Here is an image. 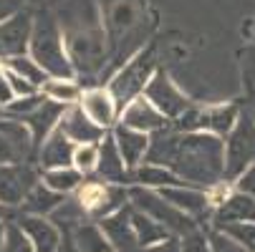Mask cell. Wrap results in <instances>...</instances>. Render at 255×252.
Here are the masks:
<instances>
[{
	"label": "cell",
	"instance_id": "cell-1",
	"mask_svg": "<svg viewBox=\"0 0 255 252\" xmlns=\"http://www.w3.org/2000/svg\"><path fill=\"white\" fill-rule=\"evenodd\" d=\"M144 162L169 167L187 187L212 189L225 179V139L207 131H179L169 124L149 136Z\"/></svg>",
	"mask_w": 255,
	"mask_h": 252
},
{
	"label": "cell",
	"instance_id": "cell-2",
	"mask_svg": "<svg viewBox=\"0 0 255 252\" xmlns=\"http://www.w3.org/2000/svg\"><path fill=\"white\" fill-rule=\"evenodd\" d=\"M76 79L94 81L109 61V38L101 8L94 0H63L56 10Z\"/></svg>",
	"mask_w": 255,
	"mask_h": 252
},
{
	"label": "cell",
	"instance_id": "cell-3",
	"mask_svg": "<svg viewBox=\"0 0 255 252\" xmlns=\"http://www.w3.org/2000/svg\"><path fill=\"white\" fill-rule=\"evenodd\" d=\"M28 53L35 58V63H38L48 76L76 79V71H74V63L68 58L63 30H61V23L56 18V10H48V8L35 10Z\"/></svg>",
	"mask_w": 255,
	"mask_h": 252
},
{
	"label": "cell",
	"instance_id": "cell-4",
	"mask_svg": "<svg viewBox=\"0 0 255 252\" xmlns=\"http://www.w3.org/2000/svg\"><path fill=\"white\" fill-rule=\"evenodd\" d=\"M157 51L154 46H147L136 51L117 74L112 76V81L106 84V88L112 91L119 111L124 109L127 103H131L134 98H139L144 93V88H147V84L152 81V76L157 74Z\"/></svg>",
	"mask_w": 255,
	"mask_h": 252
},
{
	"label": "cell",
	"instance_id": "cell-5",
	"mask_svg": "<svg viewBox=\"0 0 255 252\" xmlns=\"http://www.w3.org/2000/svg\"><path fill=\"white\" fill-rule=\"evenodd\" d=\"M129 202H131V207H136L144 214H149L152 220H157L162 227H167L177 237L197 230V225H200L195 217H190V214H185L182 209H177L172 202H167L157 189H147V187L131 184L129 187Z\"/></svg>",
	"mask_w": 255,
	"mask_h": 252
},
{
	"label": "cell",
	"instance_id": "cell-6",
	"mask_svg": "<svg viewBox=\"0 0 255 252\" xmlns=\"http://www.w3.org/2000/svg\"><path fill=\"white\" fill-rule=\"evenodd\" d=\"M243 114V106L238 103H217V106H190L177 121H172L174 129L179 131H207L225 139L233 126L238 124Z\"/></svg>",
	"mask_w": 255,
	"mask_h": 252
},
{
	"label": "cell",
	"instance_id": "cell-7",
	"mask_svg": "<svg viewBox=\"0 0 255 252\" xmlns=\"http://www.w3.org/2000/svg\"><path fill=\"white\" fill-rule=\"evenodd\" d=\"M74 197L81 204V209L86 212V217L96 220V222L101 217H106V214H114L124 204H129V189L124 184L104 182V179H99V176L84 179L81 187L74 192Z\"/></svg>",
	"mask_w": 255,
	"mask_h": 252
},
{
	"label": "cell",
	"instance_id": "cell-8",
	"mask_svg": "<svg viewBox=\"0 0 255 252\" xmlns=\"http://www.w3.org/2000/svg\"><path fill=\"white\" fill-rule=\"evenodd\" d=\"M255 162V124L243 106V114L233 131L225 136V179L238 182L240 174Z\"/></svg>",
	"mask_w": 255,
	"mask_h": 252
},
{
	"label": "cell",
	"instance_id": "cell-9",
	"mask_svg": "<svg viewBox=\"0 0 255 252\" xmlns=\"http://www.w3.org/2000/svg\"><path fill=\"white\" fill-rule=\"evenodd\" d=\"M38 157L25 124L0 116V164H30Z\"/></svg>",
	"mask_w": 255,
	"mask_h": 252
},
{
	"label": "cell",
	"instance_id": "cell-10",
	"mask_svg": "<svg viewBox=\"0 0 255 252\" xmlns=\"http://www.w3.org/2000/svg\"><path fill=\"white\" fill-rule=\"evenodd\" d=\"M38 182L41 174L30 164H0V204L18 209Z\"/></svg>",
	"mask_w": 255,
	"mask_h": 252
},
{
	"label": "cell",
	"instance_id": "cell-11",
	"mask_svg": "<svg viewBox=\"0 0 255 252\" xmlns=\"http://www.w3.org/2000/svg\"><path fill=\"white\" fill-rule=\"evenodd\" d=\"M144 96H147L169 121H177L192 106V101L182 93V88L164 74V71H157L152 76V81L144 88Z\"/></svg>",
	"mask_w": 255,
	"mask_h": 252
},
{
	"label": "cell",
	"instance_id": "cell-12",
	"mask_svg": "<svg viewBox=\"0 0 255 252\" xmlns=\"http://www.w3.org/2000/svg\"><path fill=\"white\" fill-rule=\"evenodd\" d=\"M33 8L18 10L13 18L0 23V63L28 53L30 46V33H33Z\"/></svg>",
	"mask_w": 255,
	"mask_h": 252
},
{
	"label": "cell",
	"instance_id": "cell-13",
	"mask_svg": "<svg viewBox=\"0 0 255 252\" xmlns=\"http://www.w3.org/2000/svg\"><path fill=\"white\" fill-rule=\"evenodd\" d=\"M119 124L129 126V129H136V131H144V134H157L162 129H167L172 121L157 109V106L147 98V96H139L134 98L131 103H127L122 114H119Z\"/></svg>",
	"mask_w": 255,
	"mask_h": 252
},
{
	"label": "cell",
	"instance_id": "cell-14",
	"mask_svg": "<svg viewBox=\"0 0 255 252\" xmlns=\"http://www.w3.org/2000/svg\"><path fill=\"white\" fill-rule=\"evenodd\" d=\"M79 106L86 111V116L99 124L101 129L106 131H112L117 124H119V106L112 96V91H109L106 86H89L84 88V96L79 101Z\"/></svg>",
	"mask_w": 255,
	"mask_h": 252
},
{
	"label": "cell",
	"instance_id": "cell-15",
	"mask_svg": "<svg viewBox=\"0 0 255 252\" xmlns=\"http://www.w3.org/2000/svg\"><path fill=\"white\" fill-rule=\"evenodd\" d=\"M157 192H159L167 202H172L177 209H182L185 214L195 217L197 222H202V220H212L215 204H212L207 189H197V187L179 184V187H164V189H157Z\"/></svg>",
	"mask_w": 255,
	"mask_h": 252
},
{
	"label": "cell",
	"instance_id": "cell-16",
	"mask_svg": "<svg viewBox=\"0 0 255 252\" xmlns=\"http://www.w3.org/2000/svg\"><path fill=\"white\" fill-rule=\"evenodd\" d=\"M99 227L104 230V235L112 242L114 252H139V240L131 225V202L124 204L122 209H117L114 214H106L99 220Z\"/></svg>",
	"mask_w": 255,
	"mask_h": 252
},
{
	"label": "cell",
	"instance_id": "cell-17",
	"mask_svg": "<svg viewBox=\"0 0 255 252\" xmlns=\"http://www.w3.org/2000/svg\"><path fill=\"white\" fill-rule=\"evenodd\" d=\"M99 179H104V182H112V184H131V171L117 147V141L112 136V131H109L101 144H99V164H96V171H94Z\"/></svg>",
	"mask_w": 255,
	"mask_h": 252
},
{
	"label": "cell",
	"instance_id": "cell-18",
	"mask_svg": "<svg viewBox=\"0 0 255 252\" xmlns=\"http://www.w3.org/2000/svg\"><path fill=\"white\" fill-rule=\"evenodd\" d=\"M15 225L30 237L35 252H56L61 247L63 232L51 217H38V214H18Z\"/></svg>",
	"mask_w": 255,
	"mask_h": 252
},
{
	"label": "cell",
	"instance_id": "cell-19",
	"mask_svg": "<svg viewBox=\"0 0 255 252\" xmlns=\"http://www.w3.org/2000/svg\"><path fill=\"white\" fill-rule=\"evenodd\" d=\"M58 129L74 141V144H99L109 131L106 129H101L99 124H94L89 116H86V111L81 109L79 103H74V106H66V111H63V116H61V121H58Z\"/></svg>",
	"mask_w": 255,
	"mask_h": 252
},
{
	"label": "cell",
	"instance_id": "cell-20",
	"mask_svg": "<svg viewBox=\"0 0 255 252\" xmlns=\"http://www.w3.org/2000/svg\"><path fill=\"white\" fill-rule=\"evenodd\" d=\"M230 222H255V197L240 189H233L212 212L210 227H223Z\"/></svg>",
	"mask_w": 255,
	"mask_h": 252
},
{
	"label": "cell",
	"instance_id": "cell-21",
	"mask_svg": "<svg viewBox=\"0 0 255 252\" xmlns=\"http://www.w3.org/2000/svg\"><path fill=\"white\" fill-rule=\"evenodd\" d=\"M74 152H76V144L71 141L61 129H56L41 147H38V169L48 171V169H63V167H74Z\"/></svg>",
	"mask_w": 255,
	"mask_h": 252
},
{
	"label": "cell",
	"instance_id": "cell-22",
	"mask_svg": "<svg viewBox=\"0 0 255 252\" xmlns=\"http://www.w3.org/2000/svg\"><path fill=\"white\" fill-rule=\"evenodd\" d=\"M63 111H66L63 103H56V101H51V98H43L38 109H33V111L20 121V124L28 126V131H30V136H33V144H35V149H38L41 144L58 129V121H61Z\"/></svg>",
	"mask_w": 255,
	"mask_h": 252
},
{
	"label": "cell",
	"instance_id": "cell-23",
	"mask_svg": "<svg viewBox=\"0 0 255 252\" xmlns=\"http://www.w3.org/2000/svg\"><path fill=\"white\" fill-rule=\"evenodd\" d=\"M112 136L117 141V147L129 167V171H134L144 157H147V149H149V134H144V131H136V129H129L124 124H117L112 129Z\"/></svg>",
	"mask_w": 255,
	"mask_h": 252
},
{
	"label": "cell",
	"instance_id": "cell-24",
	"mask_svg": "<svg viewBox=\"0 0 255 252\" xmlns=\"http://www.w3.org/2000/svg\"><path fill=\"white\" fill-rule=\"evenodd\" d=\"M131 184L147 187V189H164V187H179L185 184L182 179L162 164H152V162H141L134 171H131Z\"/></svg>",
	"mask_w": 255,
	"mask_h": 252
},
{
	"label": "cell",
	"instance_id": "cell-25",
	"mask_svg": "<svg viewBox=\"0 0 255 252\" xmlns=\"http://www.w3.org/2000/svg\"><path fill=\"white\" fill-rule=\"evenodd\" d=\"M61 232H68L71 240H74L76 250L79 252H114L112 242H109V237L104 235V230L99 227V222H79L76 227L71 230H61Z\"/></svg>",
	"mask_w": 255,
	"mask_h": 252
},
{
	"label": "cell",
	"instance_id": "cell-26",
	"mask_svg": "<svg viewBox=\"0 0 255 252\" xmlns=\"http://www.w3.org/2000/svg\"><path fill=\"white\" fill-rule=\"evenodd\" d=\"M63 199H66L63 194H58V192H53L51 187H46L43 182H38V184L28 192V197L23 199L20 214H38V217H51L53 209H56Z\"/></svg>",
	"mask_w": 255,
	"mask_h": 252
},
{
	"label": "cell",
	"instance_id": "cell-27",
	"mask_svg": "<svg viewBox=\"0 0 255 252\" xmlns=\"http://www.w3.org/2000/svg\"><path fill=\"white\" fill-rule=\"evenodd\" d=\"M41 93L46 98L56 101V103L74 106L84 96V84H79V79H56V76H51L48 81H43Z\"/></svg>",
	"mask_w": 255,
	"mask_h": 252
},
{
	"label": "cell",
	"instance_id": "cell-28",
	"mask_svg": "<svg viewBox=\"0 0 255 252\" xmlns=\"http://www.w3.org/2000/svg\"><path fill=\"white\" fill-rule=\"evenodd\" d=\"M131 225H134V232H136L139 247H149V245L162 242V240H167V237L172 235L167 227H162L157 220H152L149 214L139 212L136 207H131Z\"/></svg>",
	"mask_w": 255,
	"mask_h": 252
},
{
	"label": "cell",
	"instance_id": "cell-29",
	"mask_svg": "<svg viewBox=\"0 0 255 252\" xmlns=\"http://www.w3.org/2000/svg\"><path fill=\"white\" fill-rule=\"evenodd\" d=\"M84 179H86V176H84L76 167H63V169H48V171H43V184L51 187L53 192L63 194V197L74 194V192L81 187Z\"/></svg>",
	"mask_w": 255,
	"mask_h": 252
},
{
	"label": "cell",
	"instance_id": "cell-30",
	"mask_svg": "<svg viewBox=\"0 0 255 252\" xmlns=\"http://www.w3.org/2000/svg\"><path fill=\"white\" fill-rule=\"evenodd\" d=\"M3 66L8 68V71H13V74H18V76H23L25 81H30L33 86H43V81H48L51 76L46 74V71L35 63V58L30 56V53H23V56H15V58H8V61H3Z\"/></svg>",
	"mask_w": 255,
	"mask_h": 252
},
{
	"label": "cell",
	"instance_id": "cell-31",
	"mask_svg": "<svg viewBox=\"0 0 255 252\" xmlns=\"http://www.w3.org/2000/svg\"><path fill=\"white\" fill-rule=\"evenodd\" d=\"M43 98H46V96H43L41 91H38V93H30V96H18V98H13L5 109H3V116L15 119V121H23L33 109H38Z\"/></svg>",
	"mask_w": 255,
	"mask_h": 252
},
{
	"label": "cell",
	"instance_id": "cell-32",
	"mask_svg": "<svg viewBox=\"0 0 255 252\" xmlns=\"http://www.w3.org/2000/svg\"><path fill=\"white\" fill-rule=\"evenodd\" d=\"M212 230H220L228 237H233L235 242H240L245 250L255 252V222H230L223 227H212Z\"/></svg>",
	"mask_w": 255,
	"mask_h": 252
},
{
	"label": "cell",
	"instance_id": "cell-33",
	"mask_svg": "<svg viewBox=\"0 0 255 252\" xmlns=\"http://www.w3.org/2000/svg\"><path fill=\"white\" fill-rule=\"evenodd\" d=\"M101 144V141H99ZM99 144H76V152H74V167L89 176L96 171V164H99Z\"/></svg>",
	"mask_w": 255,
	"mask_h": 252
},
{
	"label": "cell",
	"instance_id": "cell-34",
	"mask_svg": "<svg viewBox=\"0 0 255 252\" xmlns=\"http://www.w3.org/2000/svg\"><path fill=\"white\" fill-rule=\"evenodd\" d=\"M240 74L248 96L255 98V43H248L240 53Z\"/></svg>",
	"mask_w": 255,
	"mask_h": 252
},
{
	"label": "cell",
	"instance_id": "cell-35",
	"mask_svg": "<svg viewBox=\"0 0 255 252\" xmlns=\"http://www.w3.org/2000/svg\"><path fill=\"white\" fill-rule=\"evenodd\" d=\"M0 252H35V247H33L30 237H28L15 222H10V225H8V232H5L3 250H0Z\"/></svg>",
	"mask_w": 255,
	"mask_h": 252
},
{
	"label": "cell",
	"instance_id": "cell-36",
	"mask_svg": "<svg viewBox=\"0 0 255 252\" xmlns=\"http://www.w3.org/2000/svg\"><path fill=\"white\" fill-rule=\"evenodd\" d=\"M179 245H182V252H212L210 237L200 227L192 230V232H187V235H182L179 237Z\"/></svg>",
	"mask_w": 255,
	"mask_h": 252
},
{
	"label": "cell",
	"instance_id": "cell-37",
	"mask_svg": "<svg viewBox=\"0 0 255 252\" xmlns=\"http://www.w3.org/2000/svg\"><path fill=\"white\" fill-rule=\"evenodd\" d=\"M207 237H210L212 252H250V250H245L240 242H235L233 237H228V235L220 232V230H210Z\"/></svg>",
	"mask_w": 255,
	"mask_h": 252
},
{
	"label": "cell",
	"instance_id": "cell-38",
	"mask_svg": "<svg viewBox=\"0 0 255 252\" xmlns=\"http://www.w3.org/2000/svg\"><path fill=\"white\" fill-rule=\"evenodd\" d=\"M8 71V68H5ZM8 81H10V88H13V96L18 98V96H30V93H38L41 88L38 86H33L30 81H25L23 76H18V74H13V71H8Z\"/></svg>",
	"mask_w": 255,
	"mask_h": 252
},
{
	"label": "cell",
	"instance_id": "cell-39",
	"mask_svg": "<svg viewBox=\"0 0 255 252\" xmlns=\"http://www.w3.org/2000/svg\"><path fill=\"white\" fill-rule=\"evenodd\" d=\"M139 252H182V245H179V237L177 235H169L167 240L154 242L149 247H141Z\"/></svg>",
	"mask_w": 255,
	"mask_h": 252
},
{
	"label": "cell",
	"instance_id": "cell-40",
	"mask_svg": "<svg viewBox=\"0 0 255 252\" xmlns=\"http://www.w3.org/2000/svg\"><path fill=\"white\" fill-rule=\"evenodd\" d=\"M235 189H240V192H248V194H253L255 197V162L240 174V179L235 182Z\"/></svg>",
	"mask_w": 255,
	"mask_h": 252
},
{
	"label": "cell",
	"instance_id": "cell-41",
	"mask_svg": "<svg viewBox=\"0 0 255 252\" xmlns=\"http://www.w3.org/2000/svg\"><path fill=\"white\" fill-rule=\"evenodd\" d=\"M15 96H13V88H10V81H8V71H5V66L0 63V106H5L13 101Z\"/></svg>",
	"mask_w": 255,
	"mask_h": 252
},
{
	"label": "cell",
	"instance_id": "cell-42",
	"mask_svg": "<svg viewBox=\"0 0 255 252\" xmlns=\"http://www.w3.org/2000/svg\"><path fill=\"white\" fill-rule=\"evenodd\" d=\"M25 3H28V0H0V23L13 18L18 10H23Z\"/></svg>",
	"mask_w": 255,
	"mask_h": 252
},
{
	"label": "cell",
	"instance_id": "cell-43",
	"mask_svg": "<svg viewBox=\"0 0 255 252\" xmlns=\"http://www.w3.org/2000/svg\"><path fill=\"white\" fill-rule=\"evenodd\" d=\"M28 3L38 10V8H48V10H56V5H61L63 0H28Z\"/></svg>",
	"mask_w": 255,
	"mask_h": 252
},
{
	"label": "cell",
	"instance_id": "cell-44",
	"mask_svg": "<svg viewBox=\"0 0 255 252\" xmlns=\"http://www.w3.org/2000/svg\"><path fill=\"white\" fill-rule=\"evenodd\" d=\"M56 252H79V250H76V245H74V240H71V235H68V232H63L61 247H58Z\"/></svg>",
	"mask_w": 255,
	"mask_h": 252
},
{
	"label": "cell",
	"instance_id": "cell-45",
	"mask_svg": "<svg viewBox=\"0 0 255 252\" xmlns=\"http://www.w3.org/2000/svg\"><path fill=\"white\" fill-rule=\"evenodd\" d=\"M5 232H8V222L0 220V250H3V242H5Z\"/></svg>",
	"mask_w": 255,
	"mask_h": 252
},
{
	"label": "cell",
	"instance_id": "cell-46",
	"mask_svg": "<svg viewBox=\"0 0 255 252\" xmlns=\"http://www.w3.org/2000/svg\"><path fill=\"white\" fill-rule=\"evenodd\" d=\"M13 207H5V204H0V220H3V217H13Z\"/></svg>",
	"mask_w": 255,
	"mask_h": 252
},
{
	"label": "cell",
	"instance_id": "cell-47",
	"mask_svg": "<svg viewBox=\"0 0 255 252\" xmlns=\"http://www.w3.org/2000/svg\"><path fill=\"white\" fill-rule=\"evenodd\" d=\"M245 109H248V114H250V119H253V124H255V98H250V101L245 103Z\"/></svg>",
	"mask_w": 255,
	"mask_h": 252
},
{
	"label": "cell",
	"instance_id": "cell-48",
	"mask_svg": "<svg viewBox=\"0 0 255 252\" xmlns=\"http://www.w3.org/2000/svg\"><path fill=\"white\" fill-rule=\"evenodd\" d=\"M253 43H255V30H253Z\"/></svg>",
	"mask_w": 255,
	"mask_h": 252
}]
</instances>
